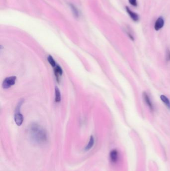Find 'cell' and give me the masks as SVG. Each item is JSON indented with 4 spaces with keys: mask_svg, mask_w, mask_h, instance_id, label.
Returning <instances> with one entry per match:
<instances>
[{
    "mask_svg": "<svg viewBox=\"0 0 170 171\" xmlns=\"http://www.w3.org/2000/svg\"><path fill=\"white\" fill-rule=\"evenodd\" d=\"M110 160L113 164L117 163L120 158V154L119 151L116 149H113L110 151L109 154Z\"/></svg>",
    "mask_w": 170,
    "mask_h": 171,
    "instance_id": "cell-3",
    "label": "cell"
},
{
    "mask_svg": "<svg viewBox=\"0 0 170 171\" xmlns=\"http://www.w3.org/2000/svg\"><path fill=\"white\" fill-rule=\"evenodd\" d=\"M126 10L127 12L128 13V14H129L130 17H131V18L135 22H137L139 19V15H138L137 13H136L133 12V11H132L128 7H126Z\"/></svg>",
    "mask_w": 170,
    "mask_h": 171,
    "instance_id": "cell-6",
    "label": "cell"
},
{
    "mask_svg": "<svg viewBox=\"0 0 170 171\" xmlns=\"http://www.w3.org/2000/svg\"><path fill=\"white\" fill-rule=\"evenodd\" d=\"M167 59L168 60H170V51H169L167 54Z\"/></svg>",
    "mask_w": 170,
    "mask_h": 171,
    "instance_id": "cell-15",
    "label": "cell"
},
{
    "mask_svg": "<svg viewBox=\"0 0 170 171\" xmlns=\"http://www.w3.org/2000/svg\"><path fill=\"white\" fill-rule=\"evenodd\" d=\"M30 134L32 141L38 145H44L47 142V132L40 125H32L30 129Z\"/></svg>",
    "mask_w": 170,
    "mask_h": 171,
    "instance_id": "cell-1",
    "label": "cell"
},
{
    "mask_svg": "<svg viewBox=\"0 0 170 171\" xmlns=\"http://www.w3.org/2000/svg\"><path fill=\"white\" fill-rule=\"evenodd\" d=\"M164 25V20L162 17H160L158 19L156 20L154 28L156 31L160 30L161 29H162Z\"/></svg>",
    "mask_w": 170,
    "mask_h": 171,
    "instance_id": "cell-4",
    "label": "cell"
},
{
    "mask_svg": "<svg viewBox=\"0 0 170 171\" xmlns=\"http://www.w3.org/2000/svg\"><path fill=\"white\" fill-rule=\"evenodd\" d=\"M47 60L49 61V64L51 65V66L53 67H55L57 66L56 63L55 62V61L54 60V59H53V57L51 56H49L47 57Z\"/></svg>",
    "mask_w": 170,
    "mask_h": 171,
    "instance_id": "cell-12",
    "label": "cell"
},
{
    "mask_svg": "<svg viewBox=\"0 0 170 171\" xmlns=\"http://www.w3.org/2000/svg\"><path fill=\"white\" fill-rule=\"evenodd\" d=\"M55 76L58 78L59 76H60L63 74V70L61 68V67L57 65V66L55 67Z\"/></svg>",
    "mask_w": 170,
    "mask_h": 171,
    "instance_id": "cell-11",
    "label": "cell"
},
{
    "mask_svg": "<svg viewBox=\"0 0 170 171\" xmlns=\"http://www.w3.org/2000/svg\"><path fill=\"white\" fill-rule=\"evenodd\" d=\"M160 99L164 104L166 105V107L170 110V101L168 98L165 96V95H161L160 96Z\"/></svg>",
    "mask_w": 170,
    "mask_h": 171,
    "instance_id": "cell-8",
    "label": "cell"
},
{
    "mask_svg": "<svg viewBox=\"0 0 170 171\" xmlns=\"http://www.w3.org/2000/svg\"><path fill=\"white\" fill-rule=\"evenodd\" d=\"M143 99H144V101L146 103V105L148 106L151 110H153V104H152V101L151 100L149 95L147 94V93L144 92L143 94Z\"/></svg>",
    "mask_w": 170,
    "mask_h": 171,
    "instance_id": "cell-5",
    "label": "cell"
},
{
    "mask_svg": "<svg viewBox=\"0 0 170 171\" xmlns=\"http://www.w3.org/2000/svg\"><path fill=\"white\" fill-rule=\"evenodd\" d=\"M55 101L57 103L60 102L61 101V92L57 87L55 88Z\"/></svg>",
    "mask_w": 170,
    "mask_h": 171,
    "instance_id": "cell-10",
    "label": "cell"
},
{
    "mask_svg": "<svg viewBox=\"0 0 170 171\" xmlns=\"http://www.w3.org/2000/svg\"><path fill=\"white\" fill-rule=\"evenodd\" d=\"M130 4L134 7L137 6V0H128Z\"/></svg>",
    "mask_w": 170,
    "mask_h": 171,
    "instance_id": "cell-14",
    "label": "cell"
},
{
    "mask_svg": "<svg viewBox=\"0 0 170 171\" xmlns=\"http://www.w3.org/2000/svg\"><path fill=\"white\" fill-rule=\"evenodd\" d=\"M94 144V139L93 138V136H91L89 139V143H88L87 146L85 147V151H89L93 147Z\"/></svg>",
    "mask_w": 170,
    "mask_h": 171,
    "instance_id": "cell-9",
    "label": "cell"
},
{
    "mask_svg": "<svg viewBox=\"0 0 170 171\" xmlns=\"http://www.w3.org/2000/svg\"><path fill=\"white\" fill-rule=\"evenodd\" d=\"M16 77L14 76L10 77L5 79L2 85L3 88L9 89L13 85H14L16 83Z\"/></svg>",
    "mask_w": 170,
    "mask_h": 171,
    "instance_id": "cell-2",
    "label": "cell"
},
{
    "mask_svg": "<svg viewBox=\"0 0 170 171\" xmlns=\"http://www.w3.org/2000/svg\"><path fill=\"white\" fill-rule=\"evenodd\" d=\"M14 121L15 123H16V125L20 126L22 125L24 121V118L22 115L20 113H16L14 115Z\"/></svg>",
    "mask_w": 170,
    "mask_h": 171,
    "instance_id": "cell-7",
    "label": "cell"
},
{
    "mask_svg": "<svg viewBox=\"0 0 170 171\" xmlns=\"http://www.w3.org/2000/svg\"><path fill=\"white\" fill-rule=\"evenodd\" d=\"M71 10H72V12L73 13V14L75 15V16L78 17L79 14H78V12L77 9L74 6H73V5H71Z\"/></svg>",
    "mask_w": 170,
    "mask_h": 171,
    "instance_id": "cell-13",
    "label": "cell"
}]
</instances>
